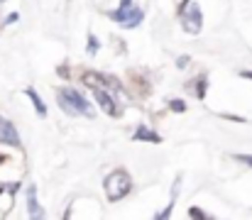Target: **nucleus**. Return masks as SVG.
Here are the masks:
<instances>
[{"instance_id":"1","label":"nucleus","mask_w":252,"mask_h":220,"mask_svg":"<svg viewBox=\"0 0 252 220\" xmlns=\"http://www.w3.org/2000/svg\"><path fill=\"white\" fill-rule=\"evenodd\" d=\"M57 103L59 108L66 113V115H86V118H93V108L91 103L84 98V93L74 91V88H64L57 93Z\"/></svg>"},{"instance_id":"2","label":"nucleus","mask_w":252,"mask_h":220,"mask_svg":"<svg viewBox=\"0 0 252 220\" xmlns=\"http://www.w3.org/2000/svg\"><path fill=\"white\" fill-rule=\"evenodd\" d=\"M103 189H105L108 201H120V198H125V196L132 191V179H130V174H127V171L115 169L113 174H108V176H105Z\"/></svg>"},{"instance_id":"3","label":"nucleus","mask_w":252,"mask_h":220,"mask_svg":"<svg viewBox=\"0 0 252 220\" xmlns=\"http://www.w3.org/2000/svg\"><path fill=\"white\" fill-rule=\"evenodd\" d=\"M179 20H181V25H184V30H186L189 34H198V32L203 30V15H201L198 2H193V0L181 2V7H179Z\"/></svg>"},{"instance_id":"4","label":"nucleus","mask_w":252,"mask_h":220,"mask_svg":"<svg viewBox=\"0 0 252 220\" xmlns=\"http://www.w3.org/2000/svg\"><path fill=\"white\" fill-rule=\"evenodd\" d=\"M110 17H113L118 25L132 30V27H137V25L142 22V10L135 7V5H120L115 12H110Z\"/></svg>"},{"instance_id":"5","label":"nucleus","mask_w":252,"mask_h":220,"mask_svg":"<svg viewBox=\"0 0 252 220\" xmlns=\"http://www.w3.org/2000/svg\"><path fill=\"white\" fill-rule=\"evenodd\" d=\"M0 142L7 147H15V149H22V142H20V135H17L15 125L10 120H5L2 115H0Z\"/></svg>"},{"instance_id":"6","label":"nucleus","mask_w":252,"mask_h":220,"mask_svg":"<svg viewBox=\"0 0 252 220\" xmlns=\"http://www.w3.org/2000/svg\"><path fill=\"white\" fill-rule=\"evenodd\" d=\"M81 81H84V86L93 88V91H105V88L113 83L110 78H105L103 73H95V71H86L84 76H81Z\"/></svg>"},{"instance_id":"7","label":"nucleus","mask_w":252,"mask_h":220,"mask_svg":"<svg viewBox=\"0 0 252 220\" xmlns=\"http://www.w3.org/2000/svg\"><path fill=\"white\" fill-rule=\"evenodd\" d=\"M27 213H30V218H44V208L37 201V189L34 186L27 189Z\"/></svg>"},{"instance_id":"8","label":"nucleus","mask_w":252,"mask_h":220,"mask_svg":"<svg viewBox=\"0 0 252 220\" xmlns=\"http://www.w3.org/2000/svg\"><path fill=\"white\" fill-rule=\"evenodd\" d=\"M95 103L108 113V115H113V118H118L120 115V110H118V105H115V100L105 93V91H95Z\"/></svg>"},{"instance_id":"9","label":"nucleus","mask_w":252,"mask_h":220,"mask_svg":"<svg viewBox=\"0 0 252 220\" xmlns=\"http://www.w3.org/2000/svg\"><path fill=\"white\" fill-rule=\"evenodd\" d=\"M25 95L32 100V105H34L37 115H39V118H44V115H47V105H44V100L39 98V93H37L34 88H25Z\"/></svg>"},{"instance_id":"10","label":"nucleus","mask_w":252,"mask_h":220,"mask_svg":"<svg viewBox=\"0 0 252 220\" xmlns=\"http://www.w3.org/2000/svg\"><path fill=\"white\" fill-rule=\"evenodd\" d=\"M132 137H135V140H142V142H155V145H157V142H162V137H159L157 132H152L147 125H140V127L135 130V135H132Z\"/></svg>"},{"instance_id":"11","label":"nucleus","mask_w":252,"mask_h":220,"mask_svg":"<svg viewBox=\"0 0 252 220\" xmlns=\"http://www.w3.org/2000/svg\"><path fill=\"white\" fill-rule=\"evenodd\" d=\"M206 83H208V81H206V76L196 78V88H193V93H196V98H201V100L206 98Z\"/></svg>"},{"instance_id":"12","label":"nucleus","mask_w":252,"mask_h":220,"mask_svg":"<svg viewBox=\"0 0 252 220\" xmlns=\"http://www.w3.org/2000/svg\"><path fill=\"white\" fill-rule=\"evenodd\" d=\"M169 108H171L174 113H184V110H186V103H184V100H176V98H174V100H169Z\"/></svg>"},{"instance_id":"13","label":"nucleus","mask_w":252,"mask_h":220,"mask_svg":"<svg viewBox=\"0 0 252 220\" xmlns=\"http://www.w3.org/2000/svg\"><path fill=\"white\" fill-rule=\"evenodd\" d=\"M98 52V39L93 34H88V54H95Z\"/></svg>"},{"instance_id":"14","label":"nucleus","mask_w":252,"mask_h":220,"mask_svg":"<svg viewBox=\"0 0 252 220\" xmlns=\"http://www.w3.org/2000/svg\"><path fill=\"white\" fill-rule=\"evenodd\" d=\"M235 159L245 166H252V154H235Z\"/></svg>"},{"instance_id":"15","label":"nucleus","mask_w":252,"mask_h":220,"mask_svg":"<svg viewBox=\"0 0 252 220\" xmlns=\"http://www.w3.org/2000/svg\"><path fill=\"white\" fill-rule=\"evenodd\" d=\"M189 216H191V218H206V213H203V211H198V208H191V211H189Z\"/></svg>"},{"instance_id":"16","label":"nucleus","mask_w":252,"mask_h":220,"mask_svg":"<svg viewBox=\"0 0 252 220\" xmlns=\"http://www.w3.org/2000/svg\"><path fill=\"white\" fill-rule=\"evenodd\" d=\"M171 206H174V203H171ZM171 206H167L164 211H159V213H157L155 218H169V216H171Z\"/></svg>"},{"instance_id":"17","label":"nucleus","mask_w":252,"mask_h":220,"mask_svg":"<svg viewBox=\"0 0 252 220\" xmlns=\"http://www.w3.org/2000/svg\"><path fill=\"white\" fill-rule=\"evenodd\" d=\"M176 66H179V69L189 66V57H179V59H176Z\"/></svg>"},{"instance_id":"18","label":"nucleus","mask_w":252,"mask_h":220,"mask_svg":"<svg viewBox=\"0 0 252 220\" xmlns=\"http://www.w3.org/2000/svg\"><path fill=\"white\" fill-rule=\"evenodd\" d=\"M15 20H17V15H15V12H12V15H7V17H5V25H12V22H15Z\"/></svg>"},{"instance_id":"19","label":"nucleus","mask_w":252,"mask_h":220,"mask_svg":"<svg viewBox=\"0 0 252 220\" xmlns=\"http://www.w3.org/2000/svg\"><path fill=\"white\" fill-rule=\"evenodd\" d=\"M59 76H64V78L69 76V71H66V66H59Z\"/></svg>"},{"instance_id":"20","label":"nucleus","mask_w":252,"mask_h":220,"mask_svg":"<svg viewBox=\"0 0 252 220\" xmlns=\"http://www.w3.org/2000/svg\"><path fill=\"white\" fill-rule=\"evenodd\" d=\"M240 76H243V78H250V81H252V71H240Z\"/></svg>"},{"instance_id":"21","label":"nucleus","mask_w":252,"mask_h":220,"mask_svg":"<svg viewBox=\"0 0 252 220\" xmlns=\"http://www.w3.org/2000/svg\"><path fill=\"white\" fill-rule=\"evenodd\" d=\"M130 2H132V0H120V5H130Z\"/></svg>"},{"instance_id":"22","label":"nucleus","mask_w":252,"mask_h":220,"mask_svg":"<svg viewBox=\"0 0 252 220\" xmlns=\"http://www.w3.org/2000/svg\"><path fill=\"white\" fill-rule=\"evenodd\" d=\"M0 164H2V154H0Z\"/></svg>"},{"instance_id":"23","label":"nucleus","mask_w":252,"mask_h":220,"mask_svg":"<svg viewBox=\"0 0 252 220\" xmlns=\"http://www.w3.org/2000/svg\"><path fill=\"white\" fill-rule=\"evenodd\" d=\"M2 2H5V0H0V5H2Z\"/></svg>"}]
</instances>
